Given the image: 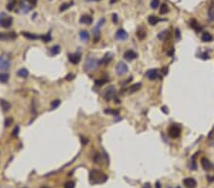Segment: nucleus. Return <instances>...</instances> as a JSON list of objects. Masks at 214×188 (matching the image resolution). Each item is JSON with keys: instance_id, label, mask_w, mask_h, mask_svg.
<instances>
[{"instance_id": "1", "label": "nucleus", "mask_w": 214, "mask_h": 188, "mask_svg": "<svg viewBox=\"0 0 214 188\" xmlns=\"http://www.w3.org/2000/svg\"><path fill=\"white\" fill-rule=\"evenodd\" d=\"M107 179H108V177H107L104 173H102L101 171L96 170V169L91 170L90 173V181L91 183H93V184H95V183L105 182L107 181Z\"/></svg>"}, {"instance_id": "2", "label": "nucleus", "mask_w": 214, "mask_h": 188, "mask_svg": "<svg viewBox=\"0 0 214 188\" xmlns=\"http://www.w3.org/2000/svg\"><path fill=\"white\" fill-rule=\"evenodd\" d=\"M99 61L96 58H93V57H90L88 58L87 61L84 64V70L86 71H91V70H95L99 66Z\"/></svg>"}, {"instance_id": "3", "label": "nucleus", "mask_w": 214, "mask_h": 188, "mask_svg": "<svg viewBox=\"0 0 214 188\" xmlns=\"http://www.w3.org/2000/svg\"><path fill=\"white\" fill-rule=\"evenodd\" d=\"M13 24V17L7 16L5 13H0V27L8 29Z\"/></svg>"}, {"instance_id": "4", "label": "nucleus", "mask_w": 214, "mask_h": 188, "mask_svg": "<svg viewBox=\"0 0 214 188\" xmlns=\"http://www.w3.org/2000/svg\"><path fill=\"white\" fill-rule=\"evenodd\" d=\"M167 132H169V135L170 138L176 139V138H178L181 135V128H180V126L177 125H172L170 126L169 129H167Z\"/></svg>"}, {"instance_id": "5", "label": "nucleus", "mask_w": 214, "mask_h": 188, "mask_svg": "<svg viewBox=\"0 0 214 188\" xmlns=\"http://www.w3.org/2000/svg\"><path fill=\"white\" fill-rule=\"evenodd\" d=\"M103 96H104V99L106 100V101H110V100H112V99H115L116 97V89H115V87H108L106 90H105V92L104 94H103Z\"/></svg>"}, {"instance_id": "6", "label": "nucleus", "mask_w": 214, "mask_h": 188, "mask_svg": "<svg viewBox=\"0 0 214 188\" xmlns=\"http://www.w3.org/2000/svg\"><path fill=\"white\" fill-rule=\"evenodd\" d=\"M115 70H116V73L118 75L122 76V75H125L126 73H127V72L129 71V68H128V66L125 63L119 62V63L116 65Z\"/></svg>"}, {"instance_id": "7", "label": "nucleus", "mask_w": 214, "mask_h": 188, "mask_svg": "<svg viewBox=\"0 0 214 188\" xmlns=\"http://www.w3.org/2000/svg\"><path fill=\"white\" fill-rule=\"evenodd\" d=\"M11 67V61L4 55H0V70H7Z\"/></svg>"}, {"instance_id": "8", "label": "nucleus", "mask_w": 214, "mask_h": 188, "mask_svg": "<svg viewBox=\"0 0 214 188\" xmlns=\"http://www.w3.org/2000/svg\"><path fill=\"white\" fill-rule=\"evenodd\" d=\"M104 23H105V19L102 18L101 20L97 23L96 27L93 29V35L95 37V42H97V40L99 39V37H100V29H101V27L103 26Z\"/></svg>"}, {"instance_id": "9", "label": "nucleus", "mask_w": 214, "mask_h": 188, "mask_svg": "<svg viewBox=\"0 0 214 188\" xmlns=\"http://www.w3.org/2000/svg\"><path fill=\"white\" fill-rule=\"evenodd\" d=\"M201 164H202V167L204 168V170L206 171H210L211 169L214 168V165L210 163V161L207 158H202L201 159Z\"/></svg>"}, {"instance_id": "10", "label": "nucleus", "mask_w": 214, "mask_h": 188, "mask_svg": "<svg viewBox=\"0 0 214 188\" xmlns=\"http://www.w3.org/2000/svg\"><path fill=\"white\" fill-rule=\"evenodd\" d=\"M128 37H129V35H128L127 32H126V30H123V29H119L116 32V33H115V38L117 40L125 41V40L128 39Z\"/></svg>"}, {"instance_id": "11", "label": "nucleus", "mask_w": 214, "mask_h": 188, "mask_svg": "<svg viewBox=\"0 0 214 188\" xmlns=\"http://www.w3.org/2000/svg\"><path fill=\"white\" fill-rule=\"evenodd\" d=\"M183 183L186 188H195L197 186V182L195 179L193 178H186L184 181H183Z\"/></svg>"}, {"instance_id": "12", "label": "nucleus", "mask_w": 214, "mask_h": 188, "mask_svg": "<svg viewBox=\"0 0 214 188\" xmlns=\"http://www.w3.org/2000/svg\"><path fill=\"white\" fill-rule=\"evenodd\" d=\"M137 56H138L137 55V53L134 51H132V49H129V51H125V53H124V58L127 61H129V62H131V61L136 59Z\"/></svg>"}, {"instance_id": "13", "label": "nucleus", "mask_w": 214, "mask_h": 188, "mask_svg": "<svg viewBox=\"0 0 214 188\" xmlns=\"http://www.w3.org/2000/svg\"><path fill=\"white\" fill-rule=\"evenodd\" d=\"M16 38V33L14 32H0V41L5 40H13Z\"/></svg>"}, {"instance_id": "14", "label": "nucleus", "mask_w": 214, "mask_h": 188, "mask_svg": "<svg viewBox=\"0 0 214 188\" xmlns=\"http://www.w3.org/2000/svg\"><path fill=\"white\" fill-rule=\"evenodd\" d=\"M68 59L72 65H77L81 60V56L78 53H71L68 55Z\"/></svg>"}, {"instance_id": "15", "label": "nucleus", "mask_w": 214, "mask_h": 188, "mask_svg": "<svg viewBox=\"0 0 214 188\" xmlns=\"http://www.w3.org/2000/svg\"><path fill=\"white\" fill-rule=\"evenodd\" d=\"M146 76L147 77L151 80V81H153V80H156L158 77H159V73H158V70H156V68H154V70H148L147 71V73H146Z\"/></svg>"}, {"instance_id": "16", "label": "nucleus", "mask_w": 214, "mask_h": 188, "mask_svg": "<svg viewBox=\"0 0 214 188\" xmlns=\"http://www.w3.org/2000/svg\"><path fill=\"white\" fill-rule=\"evenodd\" d=\"M80 23L85 25H91V23H93V17L89 14L82 15L81 18H80Z\"/></svg>"}, {"instance_id": "17", "label": "nucleus", "mask_w": 214, "mask_h": 188, "mask_svg": "<svg viewBox=\"0 0 214 188\" xmlns=\"http://www.w3.org/2000/svg\"><path fill=\"white\" fill-rule=\"evenodd\" d=\"M190 27H191L195 32H201V30H202V27L200 26V24L198 23L196 19H194V18L190 20Z\"/></svg>"}, {"instance_id": "18", "label": "nucleus", "mask_w": 214, "mask_h": 188, "mask_svg": "<svg viewBox=\"0 0 214 188\" xmlns=\"http://www.w3.org/2000/svg\"><path fill=\"white\" fill-rule=\"evenodd\" d=\"M112 54H110V53H107V54H105V56L103 57L100 61H99V64L100 65H107L112 61Z\"/></svg>"}, {"instance_id": "19", "label": "nucleus", "mask_w": 214, "mask_h": 188, "mask_svg": "<svg viewBox=\"0 0 214 188\" xmlns=\"http://www.w3.org/2000/svg\"><path fill=\"white\" fill-rule=\"evenodd\" d=\"M208 19L210 21H214V1L208 7Z\"/></svg>"}, {"instance_id": "20", "label": "nucleus", "mask_w": 214, "mask_h": 188, "mask_svg": "<svg viewBox=\"0 0 214 188\" xmlns=\"http://www.w3.org/2000/svg\"><path fill=\"white\" fill-rule=\"evenodd\" d=\"M22 33V35L26 37L27 39H30V40H36V39H39L40 36H38V35H35V34H33V33H30V32H21Z\"/></svg>"}, {"instance_id": "21", "label": "nucleus", "mask_w": 214, "mask_h": 188, "mask_svg": "<svg viewBox=\"0 0 214 188\" xmlns=\"http://www.w3.org/2000/svg\"><path fill=\"white\" fill-rule=\"evenodd\" d=\"M141 87H142V84L141 83H137V84H134V85H132L131 87H129V89H128V91H129V93H134V92H136L137 90H139L140 89H141Z\"/></svg>"}, {"instance_id": "22", "label": "nucleus", "mask_w": 214, "mask_h": 188, "mask_svg": "<svg viewBox=\"0 0 214 188\" xmlns=\"http://www.w3.org/2000/svg\"><path fill=\"white\" fill-rule=\"evenodd\" d=\"M79 35H80V39L84 42L89 41V39H90V34L87 30H82V32H80Z\"/></svg>"}, {"instance_id": "23", "label": "nucleus", "mask_w": 214, "mask_h": 188, "mask_svg": "<svg viewBox=\"0 0 214 188\" xmlns=\"http://www.w3.org/2000/svg\"><path fill=\"white\" fill-rule=\"evenodd\" d=\"M169 36H170V30H163L162 32H160L158 34V38L160 40H162V41H165Z\"/></svg>"}, {"instance_id": "24", "label": "nucleus", "mask_w": 214, "mask_h": 188, "mask_svg": "<svg viewBox=\"0 0 214 188\" xmlns=\"http://www.w3.org/2000/svg\"><path fill=\"white\" fill-rule=\"evenodd\" d=\"M20 9H21V11H23V13H28L30 11V9H32V6L28 5V4L25 2H22V3H20Z\"/></svg>"}, {"instance_id": "25", "label": "nucleus", "mask_w": 214, "mask_h": 188, "mask_svg": "<svg viewBox=\"0 0 214 188\" xmlns=\"http://www.w3.org/2000/svg\"><path fill=\"white\" fill-rule=\"evenodd\" d=\"M213 40V36L209 32H204L202 35V41L203 42H211Z\"/></svg>"}, {"instance_id": "26", "label": "nucleus", "mask_w": 214, "mask_h": 188, "mask_svg": "<svg viewBox=\"0 0 214 188\" xmlns=\"http://www.w3.org/2000/svg\"><path fill=\"white\" fill-rule=\"evenodd\" d=\"M148 23H150V25H151V26H155V25L157 24V23L160 21V19L156 17L155 15H150V16H148Z\"/></svg>"}, {"instance_id": "27", "label": "nucleus", "mask_w": 214, "mask_h": 188, "mask_svg": "<svg viewBox=\"0 0 214 188\" xmlns=\"http://www.w3.org/2000/svg\"><path fill=\"white\" fill-rule=\"evenodd\" d=\"M17 76L21 78H26L29 76V71L28 70H26V68H21V70H19L17 71Z\"/></svg>"}, {"instance_id": "28", "label": "nucleus", "mask_w": 214, "mask_h": 188, "mask_svg": "<svg viewBox=\"0 0 214 188\" xmlns=\"http://www.w3.org/2000/svg\"><path fill=\"white\" fill-rule=\"evenodd\" d=\"M72 5H73V2H67V3H63L62 5L60 6L59 8V11H67L69 8H71Z\"/></svg>"}, {"instance_id": "29", "label": "nucleus", "mask_w": 214, "mask_h": 188, "mask_svg": "<svg viewBox=\"0 0 214 188\" xmlns=\"http://www.w3.org/2000/svg\"><path fill=\"white\" fill-rule=\"evenodd\" d=\"M169 6L167 5L166 3H163L161 5V8H160V14H166L169 13Z\"/></svg>"}, {"instance_id": "30", "label": "nucleus", "mask_w": 214, "mask_h": 188, "mask_svg": "<svg viewBox=\"0 0 214 188\" xmlns=\"http://www.w3.org/2000/svg\"><path fill=\"white\" fill-rule=\"evenodd\" d=\"M0 105H1L2 106V109L4 111H8L10 108H11V105H10V103H8L6 101H4V100H1L0 101Z\"/></svg>"}, {"instance_id": "31", "label": "nucleus", "mask_w": 214, "mask_h": 188, "mask_svg": "<svg viewBox=\"0 0 214 188\" xmlns=\"http://www.w3.org/2000/svg\"><path fill=\"white\" fill-rule=\"evenodd\" d=\"M136 35H137V37H138L140 40H143L144 38L146 37L147 33H146V32H145V30H144L143 29H140V30H137V33H136Z\"/></svg>"}, {"instance_id": "32", "label": "nucleus", "mask_w": 214, "mask_h": 188, "mask_svg": "<svg viewBox=\"0 0 214 188\" xmlns=\"http://www.w3.org/2000/svg\"><path fill=\"white\" fill-rule=\"evenodd\" d=\"M59 52H60V46H58V45L53 46V47L51 49V54H52V56L57 55Z\"/></svg>"}, {"instance_id": "33", "label": "nucleus", "mask_w": 214, "mask_h": 188, "mask_svg": "<svg viewBox=\"0 0 214 188\" xmlns=\"http://www.w3.org/2000/svg\"><path fill=\"white\" fill-rule=\"evenodd\" d=\"M10 76L8 73H0V83H7Z\"/></svg>"}, {"instance_id": "34", "label": "nucleus", "mask_w": 214, "mask_h": 188, "mask_svg": "<svg viewBox=\"0 0 214 188\" xmlns=\"http://www.w3.org/2000/svg\"><path fill=\"white\" fill-rule=\"evenodd\" d=\"M60 104H61L60 100H55V101H52V104H51V109L53 110V109L57 108V107L60 106Z\"/></svg>"}, {"instance_id": "35", "label": "nucleus", "mask_w": 214, "mask_h": 188, "mask_svg": "<svg viewBox=\"0 0 214 188\" xmlns=\"http://www.w3.org/2000/svg\"><path fill=\"white\" fill-rule=\"evenodd\" d=\"M15 6H16V0H13V1L10 2V3L7 5V10L9 11H13V9H14V7H15Z\"/></svg>"}, {"instance_id": "36", "label": "nucleus", "mask_w": 214, "mask_h": 188, "mask_svg": "<svg viewBox=\"0 0 214 188\" xmlns=\"http://www.w3.org/2000/svg\"><path fill=\"white\" fill-rule=\"evenodd\" d=\"M106 83H107V79L102 78V79H99V80H96V81H95V86H96V87H101L103 85H105Z\"/></svg>"}, {"instance_id": "37", "label": "nucleus", "mask_w": 214, "mask_h": 188, "mask_svg": "<svg viewBox=\"0 0 214 188\" xmlns=\"http://www.w3.org/2000/svg\"><path fill=\"white\" fill-rule=\"evenodd\" d=\"M159 5H160V1H159V0H151V2H150V7H151L153 10L157 9V8L159 7Z\"/></svg>"}, {"instance_id": "38", "label": "nucleus", "mask_w": 214, "mask_h": 188, "mask_svg": "<svg viewBox=\"0 0 214 188\" xmlns=\"http://www.w3.org/2000/svg\"><path fill=\"white\" fill-rule=\"evenodd\" d=\"M40 39H42L44 42H49L52 40V36L49 33H47V34H45V35H41Z\"/></svg>"}, {"instance_id": "39", "label": "nucleus", "mask_w": 214, "mask_h": 188, "mask_svg": "<svg viewBox=\"0 0 214 188\" xmlns=\"http://www.w3.org/2000/svg\"><path fill=\"white\" fill-rule=\"evenodd\" d=\"M105 113H106V114L118 115V114H119V111H118V110H115V109H112V108H107V109H105Z\"/></svg>"}, {"instance_id": "40", "label": "nucleus", "mask_w": 214, "mask_h": 188, "mask_svg": "<svg viewBox=\"0 0 214 188\" xmlns=\"http://www.w3.org/2000/svg\"><path fill=\"white\" fill-rule=\"evenodd\" d=\"M74 186H75V183L73 182H66L64 188H74Z\"/></svg>"}, {"instance_id": "41", "label": "nucleus", "mask_w": 214, "mask_h": 188, "mask_svg": "<svg viewBox=\"0 0 214 188\" xmlns=\"http://www.w3.org/2000/svg\"><path fill=\"white\" fill-rule=\"evenodd\" d=\"M11 124H13V119L11 118H7L6 120H5V126L6 127H8V126H10Z\"/></svg>"}, {"instance_id": "42", "label": "nucleus", "mask_w": 214, "mask_h": 188, "mask_svg": "<svg viewBox=\"0 0 214 188\" xmlns=\"http://www.w3.org/2000/svg\"><path fill=\"white\" fill-rule=\"evenodd\" d=\"M18 133H19V126H15L14 129H13V137H17L18 135Z\"/></svg>"}, {"instance_id": "43", "label": "nucleus", "mask_w": 214, "mask_h": 188, "mask_svg": "<svg viewBox=\"0 0 214 188\" xmlns=\"http://www.w3.org/2000/svg\"><path fill=\"white\" fill-rule=\"evenodd\" d=\"M24 1L28 2L32 7L35 6V5H36V3H37V0H24Z\"/></svg>"}, {"instance_id": "44", "label": "nucleus", "mask_w": 214, "mask_h": 188, "mask_svg": "<svg viewBox=\"0 0 214 188\" xmlns=\"http://www.w3.org/2000/svg\"><path fill=\"white\" fill-rule=\"evenodd\" d=\"M74 78H75V75L72 74V73H70V74H68L66 76V80H67V81H71V80L74 79Z\"/></svg>"}, {"instance_id": "45", "label": "nucleus", "mask_w": 214, "mask_h": 188, "mask_svg": "<svg viewBox=\"0 0 214 188\" xmlns=\"http://www.w3.org/2000/svg\"><path fill=\"white\" fill-rule=\"evenodd\" d=\"M175 36H177V39H180V30H179V29H176V30H175Z\"/></svg>"}, {"instance_id": "46", "label": "nucleus", "mask_w": 214, "mask_h": 188, "mask_svg": "<svg viewBox=\"0 0 214 188\" xmlns=\"http://www.w3.org/2000/svg\"><path fill=\"white\" fill-rule=\"evenodd\" d=\"M112 20L114 23H117L118 22V19H117V14H113L112 15Z\"/></svg>"}, {"instance_id": "47", "label": "nucleus", "mask_w": 214, "mask_h": 188, "mask_svg": "<svg viewBox=\"0 0 214 188\" xmlns=\"http://www.w3.org/2000/svg\"><path fill=\"white\" fill-rule=\"evenodd\" d=\"M118 1H119V0H110L109 3L112 5V4H115V3H116V2H118Z\"/></svg>"}, {"instance_id": "48", "label": "nucleus", "mask_w": 214, "mask_h": 188, "mask_svg": "<svg viewBox=\"0 0 214 188\" xmlns=\"http://www.w3.org/2000/svg\"><path fill=\"white\" fill-rule=\"evenodd\" d=\"M143 188H150V183H146Z\"/></svg>"}, {"instance_id": "49", "label": "nucleus", "mask_w": 214, "mask_h": 188, "mask_svg": "<svg viewBox=\"0 0 214 188\" xmlns=\"http://www.w3.org/2000/svg\"><path fill=\"white\" fill-rule=\"evenodd\" d=\"M156 188H161V184H160V182H156V186H155Z\"/></svg>"}, {"instance_id": "50", "label": "nucleus", "mask_w": 214, "mask_h": 188, "mask_svg": "<svg viewBox=\"0 0 214 188\" xmlns=\"http://www.w3.org/2000/svg\"><path fill=\"white\" fill-rule=\"evenodd\" d=\"M87 1H89V2H98V1H101V0H87Z\"/></svg>"}, {"instance_id": "51", "label": "nucleus", "mask_w": 214, "mask_h": 188, "mask_svg": "<svg viewBox=\"0 0 214 188\" xmlns=\"http://www.w3.org/2000/svg\"><path fill=\"white\" fill-rule=\"evenodd\" d=\"M177 188H180V187H177Z\"/></svg>"}]
</instances>
